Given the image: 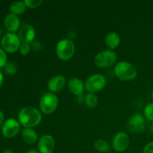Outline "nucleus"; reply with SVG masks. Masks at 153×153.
<instances>
[{"label":"nucleus","instance_id":"nucleus-1","mask_svg":"<svg viewBox=\"0 0 153 153\" xmlns=\"http://www.w3.org/2000/svg\"><path fill=\"white\" fill-rule=\"evenodd\" d=\"M18 121L24 128L37 126L42 121V114L38 109L32 106L22 108L18 113Z\"/></svg>","mask_w":153,"mask_h":153},{"label":"nucleus","instance_id":"nucleus-2","mask_svg":"<svg viewBox=\"0 0 153 153\" xmlns=\"http://www.w3.org/2000/svg\"><path fill=\"white\" fill-rule=\"evenodd\" d=\"M114 74L120 80L128 82L134 80L137 77V70L136 67L130 62L121 61L114 65Z\"/></svg>","mask_w":153,"mask_h":153},{"label":"nucleus","instance_id":"nucleus-3","mask_svg":"<svg viewBox=\"0 0 153 153\" xmlns=\"http://www.w3.org/2000/svg\"><path fill=\"white\" fill-rule=\"evenodd\" d=\"M76 52V46L70 39L64 38L57 43L55 47L56 55L60 60L67 61L71 59Z\"/></svg>","mask_w":153,"mask_h":153},{"label":"nucleus","instance_id":"nucleus-4","mask_svg":"<svg viewBox=\"0 0 153 153\" xmlns=\"http://www.w3.org/2000/svg\"><path fill=\"white\" fill-rule=\"evenodd\" d=\"M59 100L55 94L51 92L45 93L40 97L39 107L41 112L44 114H52L55 111L58 106Z\"/></svg>","mask_w":153,"mask_h":153},{"label":"nucleus","instance_id":"nucleus-5","mask_svg":"<svg viewBox=\"0 0 153 153\" xmlns=\"http://www.w3.org/2000/svg\"><path fill=\"white\" fill-rule=\"evenodd\" d=\"M117 58V56L114 51L106 49L97 54L94 58V63L100 68H109L114 65Z\"/></svg>","mask_w":153,"mask_h":153},{"label":"nucleus","instance_id":"nucleus-6","mask_svg":"<svg viewBox=\"0 0 153 153\" xmlns=\"http://www.w3.org/2000/svg\"><path fill=\"white\" fill-rule=\"evenodd\" d=\"M21 43L22 41L16 33H7L1 40V49L8 53H13L19 50Z\"/></svg>","mask_w":153,"mask_h":153},{"label":"nucleus","instance_id":"nucleus-7","mask_svg":"<svg viewBox=\"0 0 153 153\" xmlns=\"http://www.w3.org/2000/svg\"><path fill=\"white\" fill-rule=\"evenodd\" d=\"M107 81L103 75L96 73L90 76L85 82V90L88 93H95L102 91L105 87Z\"/></svg>","mask_w":153,"mask_h":153},{"label":"nucleus","instance_id":"nucleus-8","mask_svg":"<svg viewBox=\"0 0 153 153\" xmlns=\"http://www.w3.org/2000/svg\"><path fill=\"white\" fill-rule=\"evenodd\" d=\"M20 123L14 118L5 120L1 128L2 135L6 138H13L19 133L20 130Z\"/></svg>","mask_w":153,"mask_h":153},{"label":"nucleus","instance_id":"nucleus-9","mask_svg":"<svg viewBox=\"0 0 153 153\" xmlns=\"http://www.w3.org/2000/svg\"><path fill=\"white\" fill-rule=\"evenodd\" d=\"M130 143V138L126 133L119 131L114 136L111 146L117 152H123L128 149Z\"/></svg>","mask_w":153,"mask_h":153},{"label":"nucleus","instance_id":"nucleus-10","mask_svg":"<svg viewBox=\"0 0 153 153\" xmlns=\"http://www.w3.org/2000/svg\"><path fill=\"white\" fill-rule=\"evenodd\" d=\"M55 147V140L50 134H43L40 137L37 149L40 153H53Z\"/></svg>","mask_w":153,"mask_h":153},{"label":"nucleus","instance_id":"nucleus-11","mask_svg":"<svg viewBox=\"0 0 153 153\" xmlns=\"http://www.w3.org/2000/svg\"><path fill=\"white\" fill-rule=\"evenodd\" d=\"M35 28L30 24H24L21 25L18 31V36L22 43H30L31 42H33L35 38Z\"/></svg>","mask_w":153,"mask_h":153},{"label":"nucleus","instance_id":"nucleus-12","mask_svg":"<svg viewBox=\"0 0 153 153\" xmlns=\"http://www.w3.org/2000/svg\"><path fill=\"white\" fill-rule=\"evenodd\" d=\"M67 85V80L65 77L61 75H57V76H52L47 83V88L49 92L51 93H58L62 91L65 88Z\"/></svg>","mask_w":153,"mask_h":153},{"label":"nucleus","instance_id":"nucleus-13","mask_svg":"<svg viewBox=\"0 0 153 153\" xmlns=\"http://www.w3.org/2000/svg\"><path fill=\"white\" fill-rule=\"evenodd\" d=\"M67 87L70 92L76 96H81L85 90V82L79 78L73 77L69 79Z\"/></svg>","mask_w":153,"mask_h":153},{"label":"nucleus","instance_id":"nucleus-14","mask_svg":"<svg viewBox=\"0 0 153 153\" xmlns=\"http://www.w3.org/2000/svg\"><path fill=\"white\" fill-rule=\"evenodd\" d=\"M146 124V118L141 114H134L128 120V125L134 131H143Z\"/></svg>","mask_w":153,"mask_h":153},{"label":"nucleus","instance_id":"nucleus-15","mask_svg":"<svg viewBox=\"0 0 153 153\" xmlns=\"http://www.w3.org/2000/svg\"><path fill=\"white\" fill-rule=\"evenodd\" d=\"M4 25L6 29L11 33H15L20 28V20L18 16L12 13H8L4 19Z\"/></svg>","mask_w":153,"mask_h":153},{"label":"nucleus","instance_id":"nucleus-16","mask_svg":"<svg viewBox=\"0 0 153 153\" xmlns=\"http://www.w3.org/2000/svg\"><path fill=\"white\" fill-rule=\"evenodd\" d=\"M22 140L28 145H33L38 140V134L33 128H24L22 131Z\"/></svg>","mask_w":153,"mask_h":153},{"label":"nucleus","instance_id":"nucleus-17","mask_svg":"<svg viewBox=\"0 0 153 153\" xmlns=\"http://www.w3.org/2000/svg\"><path fill=\"white\" fill-rule=\"evenodd\" d=\"M105 43L109 49L114 50L120 44V37L117 33L110 32L105 36Z\"/></svg>","mask_w":153,"mask_h":153},{"label":"nucleus","instance_id":"nucleus-18","mask_svg":"<svg viewBox=\"0 0 153 153\" xmlns=\"http://www.w3.org/2000/svg\"><path fill=\"white\" fill-rule=\"evenodd\" d=\"M26 6L23 1H16L12 2L9 6V10L10 13L18 16L22 14L26 10Z\"/></svg>","mask_w":153,"mask_h":153},{"label":"nucleus","instance_id":"nucleus-19","mask_svg":"<svg viewBox=\"0 0 153 153\" xmlns=\"http://www.w3.org/2000/svg\"><path fill=\"white\" fill-rule=\"evenodd\" d=\"M94 148L100 153H107L111 150V145L108 141L103 139H98L94 144Z\"/></svg>","mask_w":153,"mask_h":153},{"label":"nucleus","instance_id":"nucleus-20","mask_svg":"<svg viewBox=\"0 0 153 153\" xmlns=\"http://www.w3.org/2000/svg\"><path fill=\"white\" fill-rule=\"evenodd\" d=\"M85 105L88 106L90 108H94L97 106L99 102L98 97H97L95 94H93V93H88L85 97V100H84Z\"/></svg>","mask_w":153,"mask_h":153},{"label":"nucleus","instance_id":"nucleus-21","mask_svg":"<svg viewBox=\"0 0 153 153\" xmlns=\"http://www.w3.org/2000/svg\"><path fill=\"white\" fill-rule=\"evenodd\" d=\"M143 116L146 120L153 123V102H150L145 106L143 109Z\"/></svg>","mask_w":153,"mask_h":153},{"label":"nucleus","instance_id":"nucleus-22","mask_svg":"<svg viewBox=\"0 0 153 153\" xmlns=\"http://www.w3.org/2000/svg\"><path fill=\"white\" fill-rule=\"evenodd\" d=\"M4 72H5L7 74L10 75V76H13L15 75L17 72V69H16V65H15L12 62H7L6 64V65L4 67Z\"/></svg>","mask_w":153,"mask_h":153},{"label":"nucleus","instance_id":"nucleus-23","mask_svg":"<svg viewBox=\"0 0 153 153\" xmlns=\"http://www.w3.org/2000/svg\"><path fill=\"white\" fill-rule=\"evenodd\" d=\"M23 1L26 7L31 9L37 8L43 3L42 0H24Z\"/></svg>","mask_w":153,"mask_h":153},{"label":"nucleus","instance_id":"nucleus-24","mask_svg":"<svg viewBox=\"0 0 153 153\" xmlns=\"http://www.w3.org/2000/svg\"><path fill=\"white\" fill-rule=\"evenodd\" d=\"M19 52H20L21 55L25 56V55H28V53L31 51V46H30L29 43H21V46L19 47Z\"/></svg>","mask_w":153,"mask_h":153},{"label":"nucleus","instance_id":"nucleus-25","mask_svg":"<svg viewBox=\"0 0 153 153\" xmlns=\"http://www.w3.org/2000/svg\"><path fill=\"white\" fill-rule=\"evenodd\" d=\"M7 63V57L6 52L0 47V68L4 67Z\"/></svg>","mask_w":153,"mask_h":153},{"label":"nucleus","instance_id":"nucleus-26","mask_svg":"<svg viewBox=\"0 0 153 153\" xmlns=\"http://www.w3.org/2000/svg\"><path fill=\"white\" fill-rule=\"evenodd\" d=\"M142 153H153V141L149 142L145 145Z\"/></svg>","mask_w":153,"mask_h":153},{"label":"nucleus","instance_id":"nucleus-27","mask_svg":"<svg viewBox=\"0 0 153 153\" xmlns=\"http://www.w3.org/2000/svg\"><path fill=\"white\" fill-rule=\"evenodd\" d=\"M4 113H3L1 111H0V126H2V124L4 123Z\"/></svg>","mask_w":153,"mask_h":153},{"label":"nucleus","instance_id":"nucleus-28","mask_svg":"<svg viewBox=\"0 0 153 153\" xmlns=\"http://www.w3.org/2000/svg\"><path fill=\"white\" fill-rule=\"evenodd\" d=\"M3 81H4V77H3V74L1 71H0V88L2 86Z\"/></svg>","mask_w":153,"mask_h":153},{"label":"nucleus","instance_id":"nucleus-29","mask_svg":"<svg viewBox=\"0 0 153 153\" xmlns=\"http://www.w3.org/2000/svg\"><path fill=\"white\" fill-rule=\"evenodd\" d=\"M25 153H40L38 150H36V149H30V150L27 151Z\"/></svg>","mask_w":153,"mask_h":153},{"label":"nucleus","instance_id":"nucleus-30","mask_svg":"<svg viewBox=\"0 0 153 153\" xmlns=\"http://www.w3.org/2000/svg\"><path fill=\"white\" fill-rule=\"evenodd\" d=\"M2 153H13V152H12L10 149H5V150H4V152H3Z\"/></svg>","mask_w":153,"mask_h":153},{"label":"nucleus","instance_id":"nucleus-31","mask_svg":"<svg viewBox=\"0 0 153 153\" xmlns=\"http://www.w3.org/2000/svg\"><path fill=\"white\" fill-rule=\"evenodd\" d=\"M151 98H152V100H153V91H152V94H151Z\"/></svg>","mask_w":153,"mask_h":153},{"label":"nucleus","instance_id":"nucleus-32","mask_svg":"<svg viewBox=\"0 0 153 153\" xmlns=\"http://www.w3.org/2000/svg\"><path fill=\"white\" fill-rule=\"evenodd\" d=\"M151 131H152V133H153V124L152 126H151Z\"/></svg>","mask_w":153,"mask_h":153},{"label":"nucleus","instance_id":"nucleus-33","mask_svg":"<svg viewBox=\"0 0 153 153\" xmlns=\"http://www.w3.org/2000/svg\"><path fill=\"white\" fill-rule=\"evenodd\" d=\"M1 28H0V36H1Z\"/></svg>","mask_w":153,"mask_h":153}]
</instances>
